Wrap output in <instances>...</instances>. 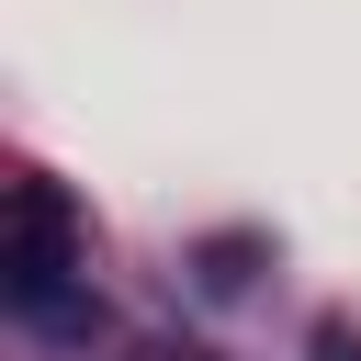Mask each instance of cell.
Listing matches in <instances>:
<instances>
[{
    "label": "cell",
    "instance_id": "obj_1",
    "mask_svg": "<svg viewBox=\"0 0 361 361\" xmlns=\"http://www.w3.org/2000/svg\"><path fill=\"white\" fill-rule=\"evenodd\" d=\"M0 282L34 327H79V214L56 180H11V248H0Z\"/></svg>",
    "mask_w": 361,
    "mask_h": 361
},
{
    "label": "cell",
    "instance_id": "obj_2",
    "mask_svg": "<svg viewBox=\"0 0 361 361\" xmlns=\"http://www.w3.org/2000/svg\"><path fill=\"white\" fill-rule=\"evenodd\" d=\"M248 271H259V237H214L203 248V293H248Z\"/></svg>",
    "mask_w": 361,
    "mask_h": 361
},
{
    "label": "cell",
    "instance_id": "obj_3",
    "mask_svg": "<svg viewBox=\"0 0 361 361\" xmlns=\"http://www.w3.org/2000/svg\"><path fill=\"white\" fill-rule=\"evenodd\" d=\"M316 361H361V338L350 327H316Z\"/></svg>",
    "mask_w": 361,
    "mask_h": 361
}]
</instances>
